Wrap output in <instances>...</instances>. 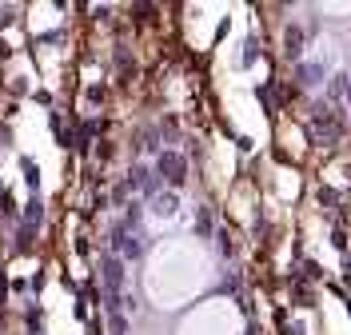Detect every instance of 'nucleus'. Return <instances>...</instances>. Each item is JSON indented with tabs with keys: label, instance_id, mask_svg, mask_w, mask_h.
<instances>
[{
	"label": "nucleus",
	"instance_id": "f257e3e1",
	"mask_svg": "<svg viewBox=\"0 0 351 335\" xmlns=\"http://www.w3.org/2000/svg\"><path fill=\"white\" fill-rule=\"evenodd\" d=\"M152 268H168V275H152V291L160 299H168V308H176V299L192 295L204 284V271H199V256L192 247H164L156 256Z\"/></svg>",
	"mask_w": 351,
	"mask_h": 335
},
{
	"label": "nucleus",
	"instance_id": "f03ea898",
	"mask_svg": "<svg viewBox=\"0 0 351 335\" xmlns=\"http://www.w3.org/2000/svg\"><path fill=\"white\" fill-rule=\"evenodd\" d=\"M236 332H240V315L223 299H216V308H199L184 323V335H236Z\"/></svg>",
	"mask_w": 351,
	"mask_h": 335
}]
</instances>
